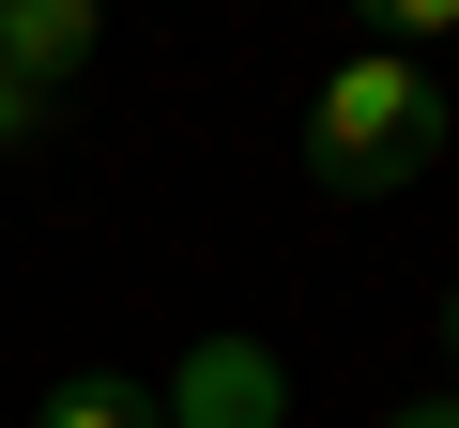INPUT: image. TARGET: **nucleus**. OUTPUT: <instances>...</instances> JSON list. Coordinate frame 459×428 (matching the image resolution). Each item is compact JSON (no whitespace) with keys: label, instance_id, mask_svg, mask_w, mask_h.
Listing matches in <instances>:
<instances>
[{"label":"nucleus","instance_id":"f257e3e1","mask_svg":"<svg viewBox=\"0 0 459 428\" xmlns=\"http://www.w3.org/2000/svg\"><path fill=\"white\" fill-rule=\"evenodd\" d=\"M444 153V92H429V62H337L322 77V107H307V184L322 199H398L413 168Z\"/></svg>","mask_w":459,"mask_h":428},{"label":"nucleus","instance_id":"0eeeda50","mask_svg":"<svg viewBox=\"0 0 459 428\" xmlns=\"http://www.w3.org/2000/svg\"><path fill=\"white\" fill-rule=\"evenodd\" d=\"M398 428H459V382H444V398H398Z\"/></svg>","mask_w":459,"mask_h":428},{"label":"nucleus","instance_id":"20e7f679","mask_svg":"<svg viewBox=\"0 0 459 428\" xmlns=\"http://www.w3.org/2000/svg\"><path fill=\"white\" fill-rule=\"evenodd\" d=\"M31 428H169V398H153V382H123V367H77Z\"/></svg>","mask_w":459,"mask_h":428},{"label":"nucleus","instance_id":"6e6552de","mask_svg":"<svg viewBox=\"0 0 459 428\" xmlns=\"http://www.w3.org/2000/svg\"><path fill=\"white\" fill-rule=\"evenodd\" d=\"M444 367H459V291H444Z\"/></svg>","mask_w":459,"mask_h":428},{"label":"nucleus","instance_id":"423d86ee","mask_svg":"<svg viewBox=\"0 0 459 428\" xmlns=\"http://www.w3.org/2000/svg\"><path fill=\"white\" fill-rule=\"evenodd\" d=\"M47 107H62V92H31V77H0V153H31V138H47Z\"/></svg>","mask_w":459,"mask_h":428},{"label":"nucleus","instance_id":"7ed1b4c3","mask_svg":"<svg viewBox=\"0 0 459 428\" xmlns=\"http://www.w3.org/2000/svg\"><path fill=\"white\" fill-rule=\"evenodd\" d=\"M108 47V0H0V77H31V92H62L77 62Z\"/></svg>","mask_w":459,"mask_h":428},{"label":"nucleus","instance_id":"39448f33","mask_svg":"<svg viewBox=\"0 0 459 428\" xmlns=\"http://www.w3.org/2000/svg\"><path fill=\"white\" fill-rule=\"evenodd\" d=\"M352 16H368L398 62H413V47H444V31H459V0H352Z\"/></svg>","mask_w":459,"mask_h":428},{"label":"nucleus","instance_id":"f03ea898","mask_svg":"<svg viewBox=\"0 0 459 428\" xmlns=\"http://www.w3.org/2000/svg\"><path fill=\"white\" fill-rule=\"evenodd\" d=\"M276 413H291V382H276L261 337H199L169 367V428H276Z\"/></svg>","mask_w":459,"mask_h":428}]
</instances>
